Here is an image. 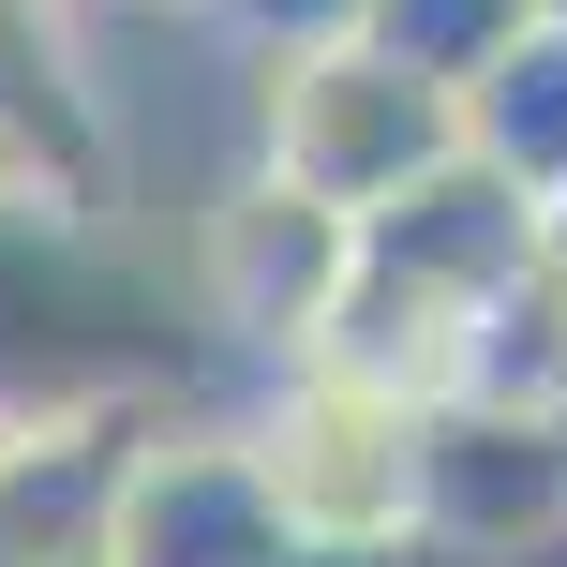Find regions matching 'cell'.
Returning a JSON list of instances; mask_svg holds the SVG:
<instances>
[{"instance_id": "obj_9", "label": "cell", "mask_w": 567, "mask_h": 567, "mask_svg": "<svg viewBox=\"0 0 567 567\" xmlns=\"http://www.w3.org/2000/svg\"><path fill=\"white\" fill-rule=\"evenodd\" d=\"M463 150H478L523 209H567V30H553V16L463 90Z\"/></svg>"}, {"instance_id": "obj_7", "label": "cell", "mask_w": 567, "mask_h": 567, "mask_svg": "<svg viewBox=\"0 0 567 567\" xmlns=\"http://www.w3.org/2000/svg\"><path fill=\"white\" fill-rule=\"evenodd\" d=\"M120 567H313V553L284 538L239 419H165L120 493Z\"/></svg>"}, {"instance_id": "obj_10", "label": "cell", "mask_w": 567, "mask_h": 567, "mask_svg": "<svg viewBox=\"0 0 567 567\" xmlns=\"http://www.w3.org/2000/svg\"><path fill=\"white\" fill-rule=\"evenodd\" d=\"M523 30H538V0H373L359 45H389L419 90H449V105H463V90H478L493 60L523 45Z\"/></svg>"}, {"instance_id": "obj_1", "label": "cell", "mask_w": 567, "mask_h": 567, "mask_svg": "<svg viewBox=\"0 0 567 567\" xmlns=\"http://www.w3.org/2000/svg\"><path fill=\"white\" fill-rule=\"evenodd\" d=\"M179 403L165 284L90 225V195H0V419Z\"/></svg>"}, {"instance_id": "obj_6", "label": "cell", "mask_w": 567, "mask_h": 567, "mask_svg": "<svg viewBox=\"0 0 567 567\" xmlns=\"http://www.w3.org/2000/svg\"><path fill=\"white\" fill-rule=\"evenodd\" d=\"M179 403H75V419H0V567H120L135 449Z\"/></svg>"}, {"instance_id": "obj_4", "label": "cell", "mask_w": 567, "mask_h": 567, "mask_svg": "<svg viewBox=\"0 0 567 567\" xmlns=\"http://www.w3.org/2000/svg\"><path fill=\"white\" fill-rule=\"evenodd\" d=\"M567 523V403L553 389H478L433 419V463H419V538L463 553V567H523Z\"/></svg>"}, {"instance_id": "obj_5", "label": "cell", "mask_w": 567, "mask_h": 567, "mask_svg": "<svg viewBox=\"0 0 567 567\" xmlns=\"http://www.w3.org/2000/svg\"><path fill=\"white\" fill-rule=\"evenodd\" d=\"M343 269H359V225L313 195H284V179L255 165L225 209L195 225V313L209 329H239L255 359H299V343H329L343 313Z\"/></svg>"}, {"instance_id": "obj_14", "label": "cell", "mask_w": 567, "mask_h": 567, "mask_svg": "<svg viewBox=\"0 0 567 567\" xmlns=\"http://www.w3.org/2000/svg\"><path fill=\"white\" fill-rule=\"evenodd\" d=\"M538 16H553V30H567V0H538Z\"/></svg>"}, {"instance_id": "obj_2", "label": "cell", "mask_w": 567, "mask_h": 567, "mask_svg": "<svg viewBox=\"0 0 567 567\" xmlns=\"http://www.w3.org/2000/svg\"><path fill=\"white\" fill-rule=\"evenodd\" d=\"M239 449H255L269 508L299 553H403L419 538V463H433V419L373 373H343L329 343L269 359V389L239 403Z\"/></svg>"}, {"instance_id": "obj_3", "label": "cell", "mask_w": 567, "mask_h": 567, "mask_svg": "<svg viewBox=\"0 0 567 567\" xmlns=\"http://www.w3.org/2000/svg\"><path fill=\"white\" fill-rule=\"evenodd\" d=\"M463 150V105L449 90H419L389 45H299V60H255V165L284 195L343 209V225H373L389 195H419L433 165Z\"/></svg>"}, {"instance_id": "obj_8", "label": "cell", "mask_w": 567, "mask_h": 567, "mask_svg": "<svg viewBox=\"0 0 567 567\" xmlns=\"http://www.w3.org/2000/svg\"><path fill=\"white\" fill-rule=\"evenodd\" d=\"M0 150L45 195L105 209V90H90V16L75 0H0Z\"/></svg>"}, {"instance_id": "obj_12", "label": "cell", "mask_w": 567, "mask_h": 567, "mask_svg": "<svg viewBox=\"0 0 567 567\" xmlns=\"http://www.w3.org/2000/svg\"><path fill=\"white\" fill-rule=\"evenodd\" d=\"M75 16H195V0H75Z\"/></svg>"}, {"instance_id": "obj_13", "label": "cell", "mask_w": 567, "mask_h": 567, "mask_svg": "<svg viewBox=\"0 0 567 567\" xmlns=\"http://www.w3.org/2000/svg\"><path fill=\"white\" fill-rule=\"evenodd\" d=\"M0 195H45V179H30V165H16V150H0Z\"/></svg>"}, {"instance_id": "obj_11", "label": "cell", "mask_w": 567, "mask_h": 567, "mask_svg": "<svg viewBox=\"0 0 567 567\" xmlns=\"http://www.w3.org/2000/svg\"><path fill=\"white\" fill-rule=\"evenodd\" d=\"M209 30H225L239 60H299V45H343V30L373 16V0H195Z\"/></svg>"}]
</instances>
